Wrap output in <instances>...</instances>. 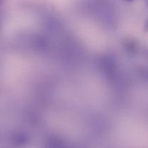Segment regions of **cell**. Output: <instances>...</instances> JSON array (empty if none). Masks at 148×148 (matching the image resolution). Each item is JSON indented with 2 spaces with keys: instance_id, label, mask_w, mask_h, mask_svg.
Here are the masks:
<instances>
[{
  "instance_id": "1",
  "label": "cell",
  "mask_w": 148,
  "mask_h": 148,
  "mask_svg": "<svg viewBox=\"0 0 148 148\" xmlns=\"http://www.w3.org/2000/svg\"><path fill=\"white\" fill-rule=\"evenodd\" d=\"M145 31H148V19L147 20V21L145 22Z\"/></svg>"
},
{
  "instance_id": "3",
  "label": "cell",
  "mask_w": 148,
  "mask_h": 148,
  "mask_svg": "<svg viewBox=\"0 0 148 148\" xmlns=\"http://www.w3.org/2000/svg\"><path fill=\"white\" fill-rule=\"evenodd\" d=\"M144 1H145V4L147 5V6L148 7V0H144Z\"/></svg>"
},
{
  "instance_id": "2",
  "label": "cell",
  "mask_w": 148,
  "mask_h": 148,
  "mask_svg": "<svg viewBox=\"0 0 148 148\" xmlns=\"http://www.w3.org/2000/svg\"><path fill=\"white\" fill-rule=\"evenodd\" d=\"M123 1H125V2H134V1H135V0H123Z\"/></svg>"
}]
</instances>
